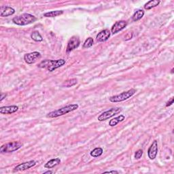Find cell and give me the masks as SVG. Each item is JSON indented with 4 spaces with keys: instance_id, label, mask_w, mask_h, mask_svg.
I'll list each match as a JSON object with an SVG mask.
<instances>
[{
    "instance_id": "2e32d148",
    "label": "cell",
    "mask_w": 174,
    "mask_h": 174,
    "mask_svg": "<svg viewBox=\"0 0 174 174\" xmlns=\"http://www.w3.org/2000/svg\"><path fill=\"white\" fill-rule=\"evenodd\" d=\"M160 3L161 2L159 1V0H150V1L148 2L146 4L144 5V9L147 10H150L158 6Z\"/></svg>"
},
{
    "instance_id": "30bf717a",
    "label": "cell",
    "mask_w": 174,
    "mask_h": 174,
    "mask_svg": "<svg viewBox=\"0 0 174 174\" xmlns=\"http://www.w3.org/2000/svg\"><path fill=\"white\" fill-rule=\"evenodd\" d=\"M158 154V142L157 140L154 141L152 143V145L149 148L148 150V157L151 160H154V159L157 157Z\"/></svg>"
},
{
    "instance_id": "83f0119b",
    "label": "cell",
    "mask_w": 174,
    "mask_h": 174,
    "mask_svg": "<svg viewBox=\"0 0 174 174\" xmlns=\"http://www.w3.org/2000/svg\"><path fill=\"white\" fill-rule=\"evenodd\" d=\"M44 174H46V173H53V172H51V171H47L46 172H44Z\"/></svg>"
},
{
    "instance_id": "d4e9b609",
    "label": "cell",
    "mask_w": 174,
    "mask_h": 174,
    "mask_svg": "<svg viewBox=\"0 0 174 174\" xmlns=\"http://www.w3.org/2000/svg\"><path fill=\"white\" fill-rule=\"evenodd\" d=\"M173 103V97H172L171 99H170V101H167L166 103V107H169L170 106H172Z\"/></svg>"
},
{
    "instance_id": "3957f363",
    "label": "cell",
    "mask_w": 174,
    "mask_h": 174,
    "mask_svg": "<svg viewBox=\"0 0 174 174\" xmlns=\"http://www.w3.org/2000/svg\"><path fill=\"white\" fill-rule=\"evenodd\" d=\"M36 20L37 18L35 16L28 13H24L21 15L14 17L12 19V22L17 25L24 26L34 23Z\"/></svg>"
},
{
    "instance_id": "9c48e42d",
    "label": "cell",
    "mask_w": 174,
    "mask_h": 174,
    "mask_svg": "<svg viewBox=\"0 0 174 174\" xmlns=\"http://www.w3.org/2000/svg\"><path fill=\"white\" fill-rule=\"evenodd\" d=\"M36 165V162L35 161H29L25 162H23V163L18 165L16 167H15L14 169V172H23L25 171L30 169L33 167H34Z\"/></svg>"
},
{
    "instance_id": "4fadbf2b",
    "label": "cell",
    "mask_w": 174,
    "mask_h": 174,
    "mask_svg": "<svg viewBox=\"0 0 174 174\" xmlns=\"http://www.w3.org/2000/svg\"><path fill=\"white\" fill-rule=\"evenodd\" d=\"M18 110V107L16 106H3L0 108V113L2 114H12L16 112Z\"/></svg>"
},
{
    "instance_id": "44dd1931",
    "label": "cell",
    "mask_w": 174,
    "mask_h": 174,
    "mask_svg": "<svg viewBox=\"0 0 174 174\" xmlns=\"http://www.w3.org/2000/svg\"><path fill=\"white\" fill-rule=\"evenodd\" d=\"M78 82V80L76 78H73V79H70L68 80H66L63 82V84H62V86L63 87H66V88H70L73 86H74Z\"/></svg>"
},
{
    "instance_id": "52a82bcc",
    "label": "cell",
    "mask_w": 174,
    "mask_h": 174,
    "mask_svg": "<svg viewBox=\"0 0 174 174\" xmlns=\"http://www.w3.org/2000/svg\"><path fill=\"white\" fill-rule=\"evenodd\" d=\"M80 40L79 38V37L76 35L72 36L68 43V46H67V49H66L67 53H68L69 52L72 51L73 50L77 49V48L80 46Z\"/></svg>"
},
{
    "instance_id": "5bb4252c",
    "label": "cell",
    "mask_w": 174,
    "mask_h": 174,
    "mask_svg": "<svg viewBox=\"0 0 174 174\" xmlns=\"http://www.w3.org/2000/svg\"><path fill=\"white\" fill-rule=\"evenodd\" d=\"M15 13V10L9 6H2L1 7V16L6 17L12 15Z\"/></svg>"
},
{
    "instance_id": "5b68a950",
    "label": "cell",
    "mask_w": 174,
    "mask_h": 174,
    "mask_svg": "<svg viewBox=\"0 0 174 174\" xmlns=\"http://www.w3.org/2000/svg\"><path fill=\"white\" fill-rule=\"evenodd\" d=\"M22 146H23V144L19 142H9L2 146V147L0 148V152H1V153H13V152L20 149Z\"/></svg>"
},
{
    "instance_id": "7c38bea8",
    "label": "cell",
    "mask_w": 174,
    "mask_h": 174,
    "mask_svg": "<svg viewBox=\"0 0 174 174\" xmlns=\"http://www.w3.org/2000/svg\"><path fill=\"white\" fill-rule=\"evenodd\" d=\"M111 35V31L109 30V29H104V30H102L101 31H100L96 38H97V40L98 42H106L109 39V38L110 37Z\"/></svg>"
},
{
    "instance_id": "8992f818",
    "label": "cell",
    "mask_w": 174,
    "mask_h": 174,
    "mask_svg": "<svg viewBox=\"0 0 174 174\" xmlns=\"http://www.w3.org/2000/svg\"><path fill=\"white\" fill-rule=\"evenodd\" d=\"M122 109L120 108H112L109 110H107L106 112H103L101 115L98 116V120L100 122L105 121L106 120L110 119V118L114 116L116 114L121 112Z\"/></svg>"
},
{
    "instance_id": "277c9868",
    "label": "cell",
    "mask_w": 174,
    "mask_h": 174,
    "mask_svg": "<svg viewBox=\"0 0 174 174\" xmlns=\"http://www.w3.org/2000/svg\"><path fill=\"white\" fill-rule=\"evenodd\" d=\"M135 92H136V90L134 89V88H131V89L127 91L123 92L118 95L112 96V97H110L109 98V100L112 103L121 102L131 97Z\"/></svg>"
},
{
    "instance_id": "6da1fadb",
    "label": "cell",
    "mask_w": 174,
    "mask_h": 174,
    "mask_svg": "<svg viewBox=\"0 0 174 174\" xmlns=\"http://www.w3.org/2000/svg\"><path fill=\"white\" fill-rule=\"evenodd\" d=\"M66 63L65 59H58V60H49L45 59L38 64V67L42 69H46L50 72L54 71L55 69L62 67Z\"/></svg>"
},
{
    "instance_id": "cb8c5ba5",
    "label": "cell",
    "mask_w": 174,
    "mask_h": 174,
    "mask_svg": "<svg viewBox=\"0 0 174 174\" xmlns=\"http://www.w3.org/2000/svg\"><path fill=\"white\" fill-rule=\"evenodd\" d=\"M143 152L142 150H138V151L136 152L135 154V159H139L140 158H142V155H143Z\"/></svg>"
},
{
    "instance_id": "ba28073f",
    "label": "cell",
    "mask_w": 174,
    "mask_h": 174,
    "mask_svg": "<svg viewBox=\"0 0 174 174\" xmlns=\"http://www.w3.org/2000/svg\"><path fill=\"white\" fill-rule=\"evenodd\" d=\"M41 57V54L38 53V52H33L31 53L25 54L24 55V60L27 64H33Z\"/></svg>"
},
{
    "instance_id": "484cf974",
    "label": "cell",
    "mask_w": 174,
    "mask_h": 174,
    "mask_svg": "<svg viewBox=\"0 0 174 174\" xmlns=\"http://www.w3.org/2000/svg\"><path fill=\"white\" fill-rule=\"evenodd\" d=\"M103 173H118V172L116 171H109V172H106Z\"/></svg>"
},
{
    "instance_id": "7a4b0ae2",
    "label": "cell",
    "mask_w": 174,
    "mask_h": 174,
    "mask_svg": "<svg viewBox=\"0 0 174 174\" xmlns=\"http://www.w3.org/2000/svg\"><path fill=\"white\" fill-rule=\"evenodd\" d=\"M78 108H79V106L76 104H76H70L68 106H66L65 107H63V108L60 109L53 111V112L48 114L46 116L47 118H57L59 116L65 115V114L73 112V111L78 109Z\"/></svg>"
},
{
    "instance_id": "7402d4cb",
    "label": "cell",
    "mask_w": 174,
    "mask_h": 174,
    "mask_svg": "<svg viewBox=\"0 0 174 174\" xmlns=\"http://www.w3.org/2000/svg\"><path fill=\"white\" fill-rule=\"evenodd\" d=\"M31 38H32L33 40H34L35 42H42L43 40L42 35H40V33L37 31L32 32L31 35Z\"/></svg>"
},
{
    "instance_id": "e0dca14e",
    "label": "cell",
    "mask_w": 174,
    "mask_h": 174,
    "mask_svg": "<svg viewBox=\"0 0 174 174\" xmlns=\"http://www.w3.org/2000/svg\"><path fill=\"white\" fill-rule=\"evenodd\" d=\"M125 119V116L124 115H120L119 116L114 118L113 119L110 120V121L109 122V125L110 127H115L116 125L120 123V122H123Z\"/></svg>"
},
{
    "instance_id": "8fae6325",
    "label": "cell",
    "mask_w": 174,
    "mask_h": 174,
    "mask_svg": "<svg viewBox=\"0 0 174 174\" xmlns=\"http://www.w3.org/2000/svg\"><path fill=\"white\" fill-rule=\"evenodd\" d=\"M127 21H117L116 23L112 26V29H111V32H112V34H116V33L124 29L126 27H127Z\"/></svg>"
},
{
    "instance_id": "ffe728a7",
    "label": "cell",
    "mask_w": 174,
    "mask_h": 174,
    "mask_svg": "<svg viewBox=\"0 0 174 174\" xmlns=\"http://www.w3.org/2000/svg\"><path fill=\"white\" fill-rule=\"evenodd\" d=\"M103 153V150L100 147L95 148V149H93L91 152V156L94 158H97L101 156Z\"/></svg>"
},
{
    "instance_id": "9a60e30c",
    "label": "cell",
    "mask_w": 174,
    "mask_h": 174,
    "mask_svg": "<svg viewBox=\"0 0 174 174\" xmlns=\"http://www.w3.org/2000/svg\"><path fill=\"white\" fill-rule=\"evenodd\" d=\"M61 163V159L59 158H56L51 159L49 161H48L44 165V167L47 169H52L54 167L57 166Z\"/></svg>"
},
{
    "instance_id": "d6986e66",
    "label": "cell",
    "mask_w": 174,
    "mask_h": 174,
    "mask_svg": "<svg viewBox=\"0 0 174 174\" xmlns=\"http://www.w3.org/2000/svg\"><path fill=\"white\" fill-rule=\"evenodd\" d=\"M63 14V11L62 10H55V11H51L49 12H46L44 14V16L45 17H56L58 16H60L61 14Z\"/></svg>"
},
{
    "instance_id": "4316f807",
    "label": "cell",
    "mask_w": 174,
    "mask_h": 174,
    "mask_svg": "<svg viewBox=\"0 0 174 174\" xmlns=\"http://www.w3.org/2000/svg\"><path fill=\"white\" fill-rule=\"evenodd\" d=\"M6 94H2V96H1V99H0V101H2V100L6 98Z\"/></svg>"
},
{
    "instance_id": "ac0fdd59",
    "label": "cell",
    "mask_w": 174,
    "mask_h": 174,
    "mask_svg": "<svg viewBox=\"0 0 174 174\" xmlns=\"http://www.w3.org/2000/svg\"><path fill=\"white\" fill-rule=\"evenodd\" d=\"M144 15V11L143 10H138L133 14L132 16V20L134 22H137L142 19V18Z\"/></svg>"
},
{
    "instance_id": "603a6c76",
    "label": "cell",
    "mask_w": 174,
    "mask_h": 174,
    "mask_svg": "<svg viewBox=\"0 0 174 174\" xmlns=\"http://www.w3.org/2000/svg\"><path fill=\"white\" fill-rule=\"evenodd\" d=\"M93 39L91 38V37L88 38L83 44V49H88V48H91L93 45Z\"/></svg>"
}]
</instances>
